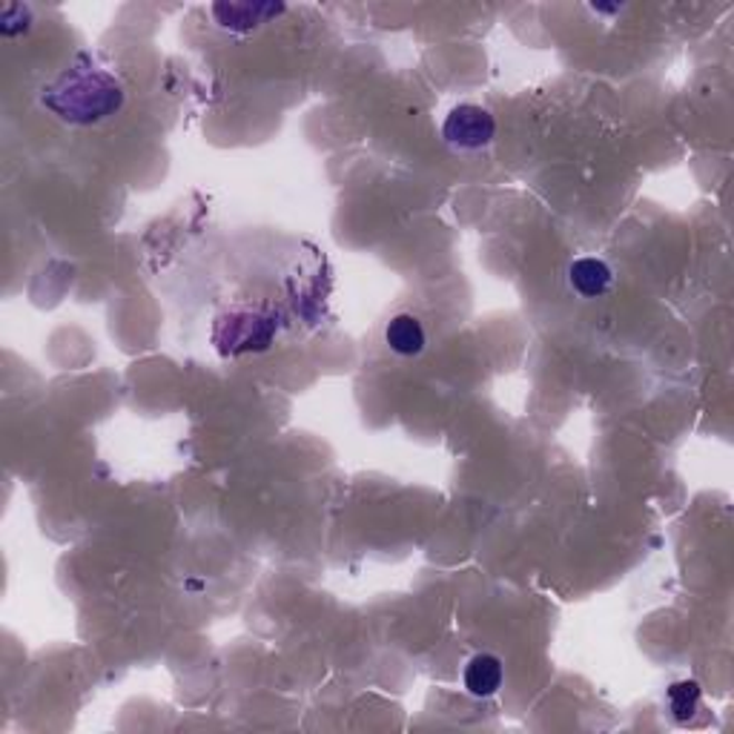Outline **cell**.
I'll return each instance as SVG.
<instances>
[{
  "label": "cell",
  "instance_id": "52a82bcc",
  "mask_svg": "<svg viewBox=\"0 0 734 734\" xmlns=\"http://www.w3.org/2000/svg\"><path fill=\"white\" fill-rule=\"evenodd\" d=\"M502 686V660L493 654H477L466 666V692L473 697H493Z\"/></svg>",
  "mask_w": 734,
  "mask_h": 734
},
{
  "label": "cell",
  "instance_id": "3957f363",
  "mask_svg": "<svg viewBox=\"0 0 734 734\" xmlns=\"http://www.w3.org/2000/svg\"><path fill=\"white\" fill-rule=\"evenodd\" d=\"M276 322L258 313H229L216 324V344L224 356H238L247 351H264L273 342Z\"/></svg>",
  "mask_w": 734,
  "mask_h": 734
},
{
  "label": "cell",
  "instance_id": "8992f818",
  "mask_svg": "<svg viewBox=\"0 0 734 734\" xmlns=\"http://www.w3.org/2000/svg\"><path fill=\"white\" fill-rule=\"evenodd\" d=\"M384 342L399 356H419L424 351V344H428V333H424L422 322L413 313H399L388 322Z\"/></svg>",
  "mask_w": 734,
  "mask_h": 734
},
{
  "label": "cell",
  "instance_id": "5b68a950",
  "mask_svg": "<svg viewBox=\"0 0 734 734\" xmlns=\"http://www.w3.org/2000/svg\"><path fill=\"white\" fill-rule=\"evenodd\" d=\"M611 267H608L606 262H600V258H577V262H571V267H568V284H571L574 293L583 299L606 296L608 290H611Z\"/></svg>",
  "mask_w": 734,
  "mask_h": 734
},
{
  "label": "cell",
  "instance_id": "ba28073f",
  "mask_svg": "<svg viewBox=\"0 0 734 734\" xmlns=\"http://www.w3.org/2000/svg\"><path fill=\"white\" fill-rule=\"evenodd\" d=\"M701 706V683L697 681H681L668 688V708H672L674 721H688Z\"/></svg>",
  "mask_w": 734,
  "mask_h": 734
},
{
  "label": "cell",
  "instance_id": "7a4b0ae2",
  "mask_svg": "<svg viewBox=\"0 0 734 734\" xmlns=\"http://www.w3.org/2000/svg\"><path fill=\"white\" fill-rule=\"evenodd\" d=\"M493 135H497V118L479 104H459L442 124V138L462 153L486 149L493 141Z\"/></svg>",
  "mask_w": 734,
  "mask_h": 734
},
{
  "label": "cell",
  "instance_id": "6da1fadb",
  "mask_svg": "<svg viewBox=\"0 0 734 734\" xmlns=\"http://www.w3.org/2000/svg\"><path fill=\"white\" fill-rule=\"evenodd\" d=\"M121 104V84L101 69L67 72L61 81L43 89V107L69 124H98L118 112Z\"/></svg>",
  "mask_w": 734,
  "mask_h": 734
},
{
  "label": "cell",
  "instance_id": "277c9868",
  "mask_svg": "<svg viewBox=\"0 0 734 734\" xmlns=\"http://www.w3.org/2000/svg\"><path fill=\"white\" fill-rule=\"evenodd\" d=\"M282 12V3H213L218 27L236 35L253 32V29H258Z\"/></svg>",
  "mask_w": 734,
  "mask_h": 734
}]
</instances>
